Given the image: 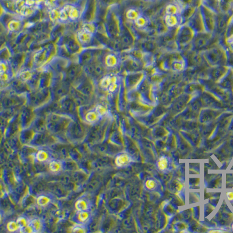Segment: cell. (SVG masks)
<instances>
[{"label":"cell","instance_id":"5bb4252c","mask_svg":"<svg viewBox=\"0 0 233 233\" xmlns=\"http://www.w3.org/2000/svg\"><path fill=\"white\" fill-rule=\"evenodd\" d=\"M74 232H84V230L81 227H76L74 229Z\"/></svg>","mask_w":233,"mask_h":233},{"label":"cell","instance_id":"277c9868","mask_svg":"<svg viewBox=\"0 0 233 233\" xmlns=\"http://www.w3.org/2000/svg\"><path fill=\"white\" fill-rule=\"evenodd\" d=\"M76 207L80 211H85L87 208V205L84 201H79L76 203Z\"/></svg>","mask_w":233,"mask_h":233},{"label":"cell","instance_id":"30bf717a","mask_svg":"<svg viewBox=\"0 0 233 233\" xmlns=\"http://www.w3.org/2000/svg\"><path fill=\"white\" fill-rule=\"evenodd\" d=\"M17 224L19 226V228L21 229H23L25 227L26 225V222L24 219H19L17 221Z\"/></svg>","mask_w":233,"mask_h":233},{"label":"cell","instance_id":"7a4b0ae2","mask_svg":"<svg viewBox=\"0 0 233 233\" xmlns=\"http://www.w3.org/2000/svg\"><path fill=\"white\" fill-rule=\"evenodd\" d=\"M168 166V161L164 157H162L158 162V167L161 170L166 169Z\"/></svg>","mask_w":233,"mask_h":233},{"label":"cell","instance_id":"7c38bea8","mask_svg":"<svg viewBox=\"0 0 233 233\" xmlns=\"http://www.w3.org/2000/svg\"><path fill=\"white\" fill-rule=\"evenodd\" d=\"M88 217V214L85 212H81L79 215V219L81 221H85Z\"/></svg>","mask_w":233,"mask_h":233},{"label":"cell","instance_id":"ba28073f","mask_svg":"<svg viewBox=\"0 0 233 233\" xmlns=\"http://www.w3.org/2000/svg\"><path fill=\"white\" fill-rule=\"evenodd\" d=\"M8 228L10 231H15L19 228L18 224H16L14 222H11L8 225Z\"/></svg>","mask_w":233,"mask_h":233},{"label":"cell","instance_id":"9c48e42d","mask_svg":"<svg viewBox=\"0 0 233 233\" xmlns=\"http://www.w3.org/2000/svg\"><path fill=\"white\" fill-rule=\"evenodd\" d=\"M47 156L45 152L43 151H40L38 153V155H37V157L38 159L40 160V161H44L46 159Z\"/></svg>","mask_w":233,"mask_h":233},{"label":"cell","instance_id":"9a60e30c","mask_svg":"<svg viewBox=\"0 0 233 233\" xmlns=\"http://www.w3.org/2000/svg\"><path fill=\"white\" fill-rule=\"evenodd\" d=\"M232 228H233V226H232Z\"/></svg>","mask_w":233,"mask_h":233},{"label":"cell","instance_id":"5b68a950","mask_svg":"<svg viewBox=\"0 0 233 233\" xmlns=\"http://www.w3.org/2000/svg\"><path fill=\"white\" fill-rule=\"evenodd\" d=\"M48 202H49L48 199L45 196H40L38 198V203L41 206H44L46 205Z\"/></svg>","mask_w":233,"mask_h":233},{"label":"cell","instance_id":"4fadbf2b","mask_svg":"<svg viewBox=\"0 0 233 233\" xmlns=\"http://www.w3.org/2000/svg\"><path fill=\"white\" fill-rule=\"evenodd\" d=\"M227 197L229 201H233V192H228L226 193Z\"/></svg>","mask_w":233,"mask_h":233},{"label":"cell","instance_id":"8992f818","mask_svg":"<svg viewBox=\"0 0 233 233\" xmlns=\"http://www.w3.org/2000/svg\"><path fill=\"white\" fill-rule=\"evenodd\" d=\"M145 185H146V187L147 188H148L149 190H151V189H153L155 187L156 183H155V182L153 180H149L146 182Z\"/></svg>","mask_w":233,"mask_h":233},{"label":"cell","instance_id":"6da1fadb","mask_svg":"<svg viewBox=\"0 0 233 233\" xmlns=\"http://www.w3.org/2000/svg\"><path fill=\"white\" fill-rule=\"evenodd\" d=\"M131 159L127 154H121L116 158V164L118 166H124L130 162Z\"/></svg>","mask_w":233,"mask_h":233},{"label":"cell","instance_id":"3957f363","mask_svg":"<svg viewBox=\"0 0 233 233\" xmlns=\"http://www.w3.org/2000/svg\"><path fill=\"white\" fill-rule=\"evenodd\" d=\"M30 226L31 227V228L32 229L33 231L35 230L36 232H38L39 230L40 229L41 227V223H40V221L38 220H33L31 223H30Z\"/></svg>","mask_w":233,"mask_h":233},{"label":"cell","instance_id":"52a82bcc","mask_svg":"<svg viewBox=\"0 0 233 233\" xmlns=\"http://www.w3.org/2000/svg\"><path fill=\"white\" fill-rule=\"evenodd\" d=\"M50 169L53 171H58L60 169V164L56 162H53L50 164Z\"/></svg>","mask_w":233,"mask_h":233},{"label":"cell","instance_id":"8fae6325","mask_svg":"<svg viewBox=\"0 0 233 233\" xmlns=\"http://www.w3.org/2000/svg\"><path fill=\"white\" fill-rule=\"evenodd\" d=\"M97 118L96 115L94 113H90L87 115V120L90 122L94 121Z\"/></svg>","mask_w":233,"mask_h":233}]
</instances>
